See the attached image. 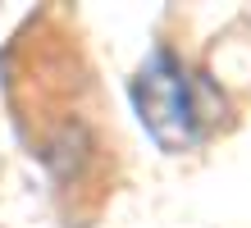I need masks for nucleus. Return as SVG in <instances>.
<instances>
[{
    "instance_id": "1",
    "label": "nucleus",
    "mask_w": 251,
    "mask_h": 228,
    "mask_svg": "<svg viewBox=\"0 0 251 228\" xmlns=\"http://www.w3.org/2000/svg\"><path fill=\"white\" fill-rule=\"evenodd\" d=\"M132 105H137L146 132L155 137L165 151H187L201 137V110H197V91L183 69V59L174 51H151L146 64L132 78Z\"/></svg>"
}]
</instances>
